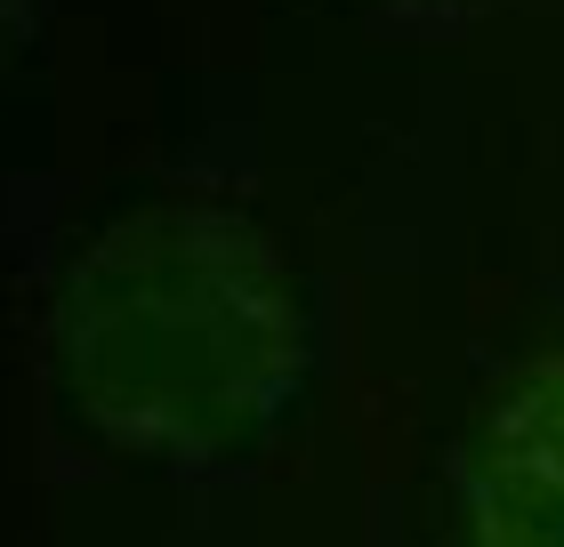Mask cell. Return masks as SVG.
<instances>
[{
	"mask_svg": "<svg viewBox=\"0 0 564 547\" xmlns=\"http://www.w3.org/2000/svg\"><path fill=\"white\" fill-rule=\"evenodd\" d=\"M57 379L130 451H226L299 379V306L274 242L210 201L113 218L48 306Z\"/></svg>",
	"mask_w": 564,
	"mask_h": 547,
	"instance_id": "cell-1",
	"label": "cell"
},
{
	"mask_svg": "<svg viewBox=\"0 0 564 547\" xmlns=\"http://www.w3.org/2000/svg\"><path fill=\"white\" fill-rule=\"evenodd\" d=\"M379 17H395V24H412V33H452V24H468L484 0H371Z\"/></svg>",
	"mask_w": 564,
	"mask_h": 547,
	"instance_id": "cell-3",
	"label": "cell"
},
{
	"mask_svg": "<svg viewBox=\"0 0 564 547\" xmlns=\"http://www.w3.org/2000/svg\"><path fill=\"white\" fill-rule=\"evenodd\" d=\"M459 500L476 547H564V354L532 362L492 403Z\"/></svg>",
	"mask_w": 564,
	"mask_h": 547,
	"instance_id": "cell-2",
	"label": "cell"
},
{
	"mask_svg": "<svg viewBox=\"0 0 564 547\" xmlns=\"http://www.w3.org/2000/svg\"><path fill=\"white\" fill-rule=\"evenodd\" d=\"M24 33H33V0H0V65L24 48Z\"/></svg>",
	"mask_w": 564,
	"mask_h": 547,
	"instance_id": "cell-4",
	"label": "cell"
}]
</instances>
